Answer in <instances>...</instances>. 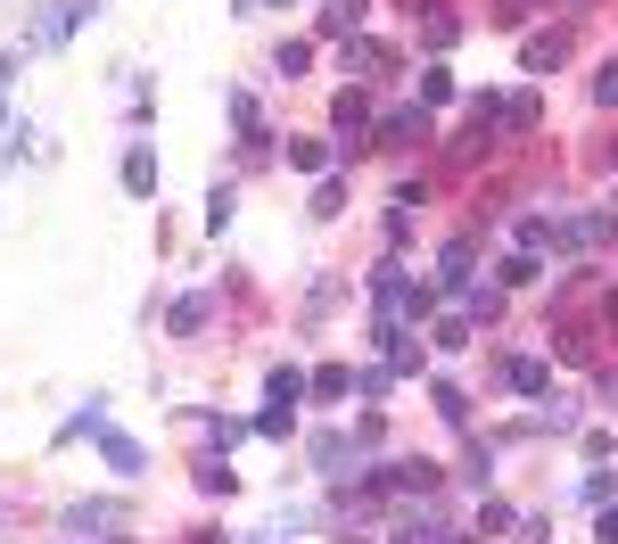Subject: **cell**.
<instances>
[{"label":"cell","mask_w":618,"mask_h":544,"mask_svg":"<svg viewBox=\"0 0 618 544\" xmlns=\"http://www.w3.org/2000/svg\"><path fill=\"white\" fill-rule=\"evenodd\" d=\"M372 298H379V330H404V322H421V314H429V289H421V281H412V273H404V264H379V273H372Z\"/></svg>","instance_id":"6da1fadb"},{"label":"cell","mask_w":618,"mask_h":544,"mask_svg":"<svg viewBox=\"0 0 618 544\" xmlns=\"http://www.w3.org/2000/svg\"><path fill=\"white\" fill-rule=\"evenodd\" d=\"M338 132H347V141H338V149H347V157H363V149H372V141H379V116H372V99H363V92H338Z\"/></svg>","instance_id":"7a4b0ae2"},{"label":"cell","mask_w":618,"mask_h":544,"mask_svg":"<svg viewBox=\"0 0 618 544\" xmlns=\"http://www.w3.org/2000/svg\"><path fill=\"white\" fill-rule=\"evenodd\" d=\"M75 25H83V0H34V50H66Z\"/></svg>","instance_id":"3957f363"},{"label":"cell","mask_w":618,"mask_h":544,"mask_svg":"<svg viewBox=\"0 0 618 544\" xmlns=\"http://www.w3.org/2000/svg\"><path fill=\"white\" fill-rule=\"evenodd\" d=\"M437 479H446V470H437L429 454H404V462L379 470V487H396V495H437Z\"/></svg>","instance_id":"277c9868"},{"label":"cell","mask_w":618,"mask_h":544,"mask_svg":"<svg viewBox=\"0 0 618 544\" xmlns=\"http://www.w3.org/2000/svg\"><path fill=\"white\" fill-rule=\"evenodd\" d=\"M58 528H66V536H116L124 511H116V504H66V520H58Z\"/></svg>","instance_id":"5b68a950"},{"label":"cell","mask_w":618,"mask_h":544,"mask_svg":"<svg viewBox=\"0 0 618 544\" xmlns=\"http://www.w3.org/2000/svg\"><path fill=\"white\" fill-rule=\"evenodd\" d=\"M124 190H132V198H149V190H157V149H149V141H132V149H124Z\"/></svg>","instance_id":"8992f818"},{"label":"cell","mask_w":618,"mask_h":544,"mask_svg":"<svg viewBox=\"0 0 618 544\" xmlns=\"http://www.w3.org/2000/svg\"><path fill=\"white\" fill-rule=\"evenodd\" d=\"M99 454H108V470H124V479H141V470H149V454L132 446L124 430H99Z\"/></svg>","instance_id":"52a82bcc"},{"label":"cell","mask_w":618,"mask_h":544,"mask_svg":"<svg viewBox=\"0 0 618 544\" xmlns=\"http://www.w3.org/2000/svg\"><path fill=\"white\" fill-rule=\"evenodd\" d=\"M305 388H314V372H298V363H272V372H264V396H272V404H298Z\"/></svg>","instance_id":"ba28073f"},{"label":"cell","mask_w":618,"mask_h":544,"mask_svg":"<svg viewBox=\"0 0 618 544\" xmlns=\"http://www.w3.org/2000/svg\"><path fill=\"white\" fill-rule=\"evenodd\" d=\"M528 75H553V67H561V58H569V34H528Z\"/></svg>","instance_id":"9c48e42d"},{"label":"cell","mask_w":618,"mask_h":544,"mask_svg":"<svg viewBox=\"0 0 618 544\" xmlns=\"http://www.w3.org/2000/svg\"><path fill=\"white\" fill-rule=\"evenodd\" d=\"M437 289H446V298H462V289H470V240H453L446 256H437Z\"/></svg>","instance_id":"30bf717a"},{"label":"cell","mask_w":618,"mask_h":544,"mask_svg":"<svg viewBox=\"0 0 618 544\" xmlns=\"http://www.w3.org/2000/svg\"><path fill=\"white\" fill-rule=\"evenodd\" d=\"M314 462L330 470V479H347V462H355V446H347V437H338V430H322V437H314Z\"/></svg>","instance_id":"8fae6325"},{"label":"cell","mask_w":618,"mask_h":544,"mask_svg":"<svg viewBox=\"0 0 618 544\" xmlns=\"http://www.w3.org/2000/svg\"><path fill=\"white\" fill-rule=\"evenodd\" d=\"M190 479H198V495H231V487H240V479H231V462H223V454H206V462L190 470Z\"/></svg>","instance_id":"7c38bea8"},{"label":"cell","mask_w":618,"mask_h":544,"mask_svg":"<svg viewBox=\"0 0 618 544\" xmlns=\"http://www.w3.org/2000/svg\"><path fill=\"white\" fill-rule=\"evenodd\" d=\"M379 67H388V50L363 41V34H347V75H379Z\"/></svg>","instance_id":"4fadbf2b"},{"label":"cell","mask_w":618,"mask_h":544,"mask_svg":"<svg viewBox=\"0 0 618 544\" xmlns=\"http://www.w3.org/2000/svg\"><path fill=\"white\" fill-rule=\"evenodd\" d=\"M412 132L429 141V116H421V108H396V116H379V141H412Z\"/></svg>","instance_id":"5bb4252c"},{"label":"cell","mask_w":618,"mask_h":544,"mask_svg":"<svg viewBox=\"0 0 618 544\" xmlns=\"http://www.w3.org/2000/svg\"><path fill=\"white\" fill-rule=\"evenodd\" d=\"M347 388H355V372H347V363H322V372H314V388H305V396H322V404H338V396H347Z\"/></svg>","instance_id":"9a60e30c"},{"label":"cell","mask_w":618,"mask_h":544,"mask_svg":"<svg viewBox=\"0 0 618 544\" xmlns=\"http://www.w3.org/2000/svg\"><path fill=\"white\" fill-rule=\"evenodd\" d=\"M289 430H298V404H264L256 413V437H272V446H281Z\"/></svg>","instance_id":"2e32d148"},{"label":"cell","mask_w":618,"mask_h":544,"mask_svg":"<svg viewBox=\"0 0 618 544\" xmlns=\"http://www.w3.org/2000/svg\"><path fill=\"white\" fill-rule=\"evenodd\" d=\"M511 388H520V396H544V388H553V372H544L536 355H520V363H511Z\"/></svg>","instance_id":"e0dca14e"},{"label":"cell","mask_w":618,"mask_h":544,"mask_svg":"<svg viewBox=\"0 0 618 544\" xmlns=\"http://www.w3.org/2000/svg\"><path fill=\"white\" fill-rule=\"evenodd\" d=\"M536 116H544V99H536V92H520V99L504 108V132H536Z\"/></svg>","instance_id":"ac0fdd59"},{"label":"cell","mask_w":618,"mask_h":544,"mask_svg":"<svg viewBox=\"0 0 618 544\" xmlns=\"http://www.w3.org/2000/svg\"><path fill=\"white\" fill-rule=\"evenodd\" d=\"M231 124H240L247 141H264V108H256V99H247V92H231Z\"/></svg>","instance_id":"d6986e66"},{"label":"cell","mask_w":618,"mask_h":544,"mask_svg":"<svg viewBox=\"0 0 618 544\" xmlns=\"http://www.w3.org/2000/svg\"><path fill=\"white\" fill-rule=\"evenodd\" d=\"M437 413H446V421H453V430H462V421H470V396H462V388H453V379H437Z\"/></svg>","instance_id":"ffe728a7"},{"label":"cell","mask_w":618,"mask_h":544,"mask_svg":"<svg viewBox=\"0 0 618 544\" xmlns=\"http://www.w3.org/2000/svg\"><path fill=\"white\" fill-rule=\"evenodd\" d=\"M190 330H206V298H182V305H173V338H190Z\"/></svg>","instance_id":"44dd1931"},{"label":"cell","mask_w":618,"mask_h":544,"mask_svg":"<svg viewBox=\"0 0 618 544\" xmlns=\"http://www.w3.org/2000/svg\"><path fill=\"white\" fill-rule=\"evenodd\" d=\"M536 430H553V437H561V430H578V404H561V396H553V404L536 413Z\"/></svg>","instance_id":"7402d4cb"},{"label":"cell","mask_w":618,"mask_h":544,"mask_svg":"<svg viewBox=\"0 0 618 544\" xmlns=\"http://www.w3.org/2000/svg\"><path fill=\"white\" fill-rule=\"evenodd\" d=\"M272 67H281V75H305V67H314V50H305V41H281V50H272Z\"/></svg>","instance_id":"603a6c76"},{"label":"cell","mask_w":618,"mask_h":544,"mask_svg":"<svg viewBox=\"0 0 618 544\" xmlns=\"http://www.w3.org/2000/svg\"><path fill=\"white\" fill-rule=\"evenodd\" d=\"M289 166H305V173H322V166H330V149H322V141H289Z\"/></svg>","instance_id":"cb8c5ba5"},{"label":"cell","mask_w":618,"mask_h":544,"mask_svg":"<svg viewBox=\"0 0 618 544\" xmlns=\"http://www.w3.org/2000/svg\"><path fill=\"white\" fill-rule=\"evenodd\" d=\"M536 273H544V264H536V256H528V247H520V256H511V264H504V281H511V289H528V281H536Z\"/></svg>","instance_id":"d4e9b609"},{"label":"cell","mask_w":618,"mask_h":544,"mask_svg":"<svg viewBox=\"0 0 618 544\" xmlns=\"http://www.w3.org/2000/svg\"><path fill=\"white\" fill-rule=\"evenodd\" d=\"M338 207H347V182H338V173H330V182L314 190V215H338Z\"/></svg>","instance_id":"484cf974"},{"label":"cell","mask_w":618,"mask_h":544,"mask_svg":"<svg viewBox=\"0 0 618 544\" xmlns=\"http://www.w3.org/2000/svg\"><path fill=\"white\" fill-rule=\"evenodd\" d=\"M594 108H618V58L602 67V75H594Z\"/></svg>","instance_id":"4316f807"},{"label":"cell","mask_w":618,"mask_h":544,"mask_svg":"<svg viewBox=\"0 0 618 544\" xmlns=\"http://www.w3.org/2000/svg\"><path fill=\"white\" fill-rule=\"evenodd\" d=\"M17 67H25V50H0V92L17 83Z\"/></svg>","instance_id":"83f0119b"},{"label":"cell","mask_w":618,"mask_h":544,"mask_svg":"<svg viewBox=\"0 0 618 544\" xmlns=\"http://www.w3.org/2000/svg\"><path fill=\"white\" fill-rule=\"evenodd\" d=\"M602 544H618V504H602V528H594Z\"/></svg>","instance_id":"f1b7e54d"},{"label":"cell","mask_w":618,"mask_h":544,"mask_svg":"<svg viewBox=\"0 0 618 544\" xmlns=\"http://www.w3.org/2000/svg\"><path fill=\"white\" fill-rule=\"evenodd\" d=\"M0 528H9V520H0Z\"/></svg>","instance_id":"f546056e"}]
</instances>
